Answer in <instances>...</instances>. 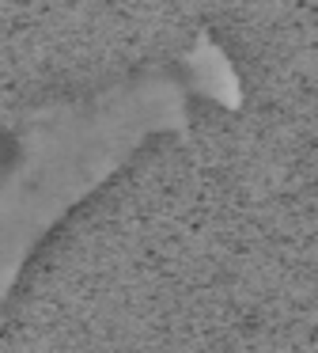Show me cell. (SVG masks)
Here are the masks:
<instances>
[{"label": "cell", "instance_id": "obj_1", "mask_svg": "<svg viewBox=\"0 0 318 353\" xmlns=\"http://www.w3.org/2000/svg\"><path fill=\"white\" fill-rule=\"evenodd\" d=\"M204 0H0V141L34 114L178 77Z\"/></svg>", "mask_w": 318, "mask_h": 353}, {"label": "cell", "instance_id": "obj_2", "mask_svg": "<svg viewBox=\"0 0 318 353\" xmlns=\"http://www.w3.org/2000/svg\"><path fill=\"white\" fill-rule=\"evenodd\" d=\"M318 0H204V34H224L235 27H250L262 19L284 16V12L307 8Z\"/></svg>", "mask_w": 318, "mask_h": 353}]
</instances>
